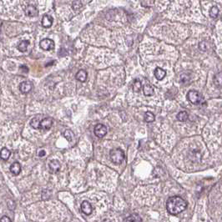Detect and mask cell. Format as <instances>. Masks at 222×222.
I'll list each match as a JSON object with an SVG mask.
<instances>
[{
  "label": "cell",
  "instance_id": "1",
  "mask_svg": "<svg viewBox=\"0 0 222 222\" xmlns=\"http://www.w3.org/2000/svg\"><path fill=\"white\" fill-rule=\"evenodd\" d=\"M186 208H187V202L181 197L172 196L168 199L166 209L170 215H176L178 214L183 212Z\"/></svg>",
  "mask_w": 222,
  "mask_h": 222
},
{
  "label": "cell",
  "instance_id": "2",
  "mask_svg": "<svg viewBox=\"0 0 222 222\" xmlns=\"http://www.w3.org/2000/svg\"><path fill=\"white\" fill-rule=\"evenodd\" d=\"M110 159L115 164H120L124 159V153L121 149H114L109 153Z\"/></svg>",
  "mask_w": 222,
  "mask_h": 222
},
{
  "label": "cell",
  "instance_id": "3",
  "mask_svg": "<svg viewBox=\"0 0 222 222\" xmlns=\"http://www.w3.org/2000/svg\"><path fill=\"white\" fill-rule=\"evenodd\" d=\"M187 100L193 104H199L203 101V97L198 91L190 90L187 94Z\"/></svg>",
  "mask_w": 222,
  "mask_h": 222
},
{
  "label": "cell",
  "instance_id": "4",
  "mask_svg": "<svg viewBox=\"0 0 222 222\" xmlns=\"http://www.w3.org/2000/svg\"><path fill=\"white\" fill-rule=\"evenodd\" d=\"M39 46L42 49L49 51V50H52L55 49V42L50 39H44L43 40L40 41L39 43Z\"/></svg>",
  "mask_w": 222,
  "mask_h": 222
},
{
  "label": "cell",
  "instance_id": "5",
  "mask_svg": "<svg viewBox=\"0 0 222 222\" xmlns=\"http://www.w3.org/2000/svg\"><path fill=\"white\" fill-rule=\"evenodd\" d=\"M54 120L51 117H46V118L41 119L39 122V130H48L53 125Z\"/></svg>",
  "mask_w": 222,
  "mask_h": 222
},
{
  "label": "cell",
  "instance_id": "6",
  "mask_svg": "<svg viewBox=\"0 0 222 222\" xmlns=\"http://www.w3.org/2000/svg\"><path fill=\"white\" fill-rule=\"evenodd\" d=\"M107 132H108V129L104 124H98L95 127V135L98 138H103L104 136L106 135Z\"/></svg>",
  "mask_w": 222,
  "mask_h": 222
},
{
  "label": "cell",
  "instance_id": "7",
  "mask_svg": "<svg viewBox=\"0 0 222 222\" xmlns=\"http://www.w3.org/2000/svg\"><path fill=\"white\" fill-rule=\"evenodd\" d=\"M60 168H61V164L59 163V160H57V159H52L49 164V172L51 174L58 173Z\"/></svg>",
  "mask_w": 222,
  "mask_h": 222
},
{
  "label": "cell",
  "instance_id": "8",
  "mask_svg": "<svg viewBox=\"0 0 222 222\" xmlns=\"http://www.w3.org/2000/svg\"><path fill=\"white\" fill-rule=\"evenodd\" d=\"M33 85L29 81H23L19 84V90L22 94H28L31 91Z\"/></svg>",
  "mask_w": 222,
  "mask_h": 222
},
{
  "label": "cell",
  "instance_id": "9",
  "mask_svg": "<svg viewBox=\"0 0 222 222\" xmlns=\"http://www.w3.org/2000/svg\"><path fill=\"white\" fill-rule=\"evenodd\" d=\"M81 210L85 215H90L92 213V211H93V207H92V205L89 201L84 200V201H83V203L81 204Z\"/></svg>",
  "mask_w": 222,
  "mask_h": 222
},
{
  "label": "cell",
  "instance_id": "10",
  "mask_svg": "<svg viewBox=\"0 0 222 222\" xmlns=\"http://www.w3.org/2000/svg\"><path fill=\"white\" fill-rule=\"evenodd\" d=\"M53 21H54V18L50 15L45 14L42 18V26L44 28H50L53 24Z\"/></svg>",
  "mask_w": 222,
  "mask_h": 222
},
{
  "label": "cell",
  "instance_id": "11",
  "mask_svg": "<svg viewBox=\"0 0 222 222\" xmlns=\"http://www.w3.org/2000/svg\"><path fill=\"white\" fill-rule=\"evenodd\" d=\"M38 13H39L38 9L33 5H28V6H27V8L25 9V14L29 17H36L38 15Z\"/></svg>",
  "mask_w": 222,
  "mask_h": 222
},
{
  "label": "cell",
  "instance_id": "12",
  "mask_svg": "<svg viewBox=\"0 0 222 222\" xmlns=\"http://www.w3.org/2000/svg\"><path fill=\"white\" fill-rule=\"evenodd\" d=\"M10 172L12 173L14 175H18L20 172H21V165L18 162H14L11 165H10Z\"/></svg>",
  "mask_w": 222,
  "mask_h": 222
},
{
  "label": "cell",
  "instance_id": "13",
  "mask_svg": "<svg viewBox=\"0 0 222 222\" xmlns=\"http://www.w3.org/2000/svg\"><path fill=\"white\" fill-rule=\"evenodd\" d=\"M166 75V71L164 70L163 68H156L154 70V76L156 78V79L158 80H162L165 77Z\"/></svg>",
  "mask_w": 222,
  "mask_h": 222
},
{
  "label": "cell",
  "instance_id": "14",
  "mask_svg": "<svg viewBox=\"0 0 222 222\" xmlns=\"http://www.w3.org/2000/svg\"><path fill=\"white\" fill-rule=\"evenodd\" d=\"M41 115H37L32 119L30 121V126L35 130H39V122L41 120Z\"/></svg>",
  "mask_w": 222,
  "mask_h": 222
},
{
  "label": "cell",
  "instance_id": "15",
  "mask_svg": "<svg viewBox=\"0 0 222 222\" xmlns=\"http://www.w3.org/2000/svg\"><path fill=\"white\" fill-rule=\"evenodd\" d=\"M143 92H144V95L145 96H151V95H154V90H153V88L148 83H146L145 85H144V87H143Z\"/></svg>",
  "mask_w": 222,
  "mask_h": 222
},
{
  "label": "cell",
  "instance_id": "16",
  "mask_svg": "<svg viewBox=\"0 0 222 222\" xmlns=\"http://www.w3.org/2000/svg\"><path fill=\"white\" fill-rule=\"evenodd\" d=\"M87 76H88L87 72L85 71V70H84V69L79 70V71L76 74V79H77L79 81H80V82L86 81Z\"/></svg>",
  "mask_w": 222,
  "mask_h": 222
},
{
  "label": "cell",
  "instance_id": "17",
  "mask_svg": "<svg viewBox=\"0 0 222 222\" xmlns=\"http://www.w3.org/2000/svg\"><path fill=\"white\" fill-rule=\"evenodd\" d=\"M11 152L8 148H3L0 151V158L4 160H8L10 157Z\"/></svg>",
  "mask_w": 222,
  "mask_h": 222
},
{
  "label": "cell",
  "instance_id": "18",
  "mask_svg": "<svg viewBox=\"0 0 222 222\" xmlns=\"http://www.w3.org/2000/svg\"><path fill=\"white\" fill-rule=\"evenodd\" d=\"M29 45V41L28 40H23L21 41L18 45V49L20 51V52H26L28 49V47Z\"/></svg>",
  "mask_w": 222,
  "mask_h": 222
},
{
  "label": "cell",
  "instance_id": "19",
  "mask_svg": "<svg viewBox=\"0 0 222 222\" xmlns=\"http://www.w3.org/2000/svg\"><path fill=\"white\" fill-rule=\"evenodd\" d=\"M176 118L181 122H186V120L188 119V118H189V114L186 111H181V112H180V113L177 114Z\"/></svg>",
  "mask_w": 222,
  "mask_h": 222
},
{
  "label": "cell",
  "instance_id": "20",
  "mask_svg": "<svg viewBox=\"0 0 222 222\" xmlns=\"http://www.w3.org/2000/svg\"><path fill=\"white\" fill-rule=\"evenodd\" d=\"M63 136H64V138L67 140L69 142H72L74 140V132L72 130H66L65 131L63 132Z\"/></svg>",
  "mask_w": 222,
  "mask_h": 222
},
{
  "label": "cell",
  "instance_id": "21",
  "mask_svg": "<svg viewBox=\"0 0 222 222\" xmlns=\"http://www.w3.org/2000/svg\"><path fill=\"white\" fill-rule=\"evenodd\" d=\"M124 221H130V222H140L142 221V219H141L139 215L137 214H133L131 215H130L129 217H127L126 219L124 220Z\"/></svg>",
  "mask_w": 222,
  "mask_h": 222
},
{
  "label": "cell",
  "instance_id": "22",
  "mask_svg": "<svg viewBox=\"0 0 222 222\" xmlns=\"http://www.w3.org/2000/svg\"><path fill=\"white\" fill-rule=\"evenodd\" d=\"M154 119H155V117H154V114L152 112H146L145 114V121L147 123H151L154 122Z\"/></svg>",
  "mask_w": 222,
  "mask_h": 222
},
{
  "label": "cell",
  "instance_id": "23",
  "mask_svg": "<svg viewBox=\"0 0 222 222\" xmlns=\"http://www.w3.org/2000/svg\"><path fill=\"white\" fill-rule=\"evenodd\" d=\"M141 88H142V84H141L140 81L139 79L135 80L134 84H133V90H134V92L139 93L141 90Z\"/></svg>",
  "mask_w": 222,
  "mask_h": 222
},
{
  "label": "cell",
  "instance_id": "24",
  "mask_svg": "<svg viewBox=\"0 0 222 222\" xmlns=\"http://www.w3.org/2000/svg\"><path fill=\"white\" fill-rule=\"evenodd\" d=\"M218 14H219V9H218V8L216 6H214V7H212V8L210 9V16L211 18H217Z\"/></svg>",
  "mask_w": 222,
  "mask_h": 222
},
{
  "label": "cell",
  "instance_id": "25",
  "mask_svg": "<svg viewBox=\"0 0 222 222\" xmlns=\"http://www.w3.org/2000/svg\"><path fill=\"white\" fill-rule=\"evenodd\" d=\"M214 82L215 84V85L218 87H221V73L220 72L218 74H216L215 78H214Z\"/></svg>",
  "mask_w": 222,
  "mask_h": 222
},
{
  "label": "cell",
  "instance_id": "26",
  "mask_svg": "<svg viewBox=\"0 0 222 222\" xmlns=\"http://www.w3.org/2000/svg\"><path fill=\"white\" fill-rule=\"evenodd\" d=\"M72 7L74 10H77V9H80L82 7L81 1H80V0H75V1H74V2H73Z\"/></svg>",
  "mask_w": 222,
  "mask_h": 222
},
{
  "label": "cell",
  "instance_id": "27",
  "mask_svg": "<svg viewBox=\"0 0 222 222\" xmlns=\"http://www.w3.org/2000/svg\"><path fill=\"white\" fill-rule=\"evenodd\" d=\"M0 221H1V222H4V221L11 222L12 221H11V220H10V219H9L8 216H3V217L0 219Z\"/></svg>",
  "mask_w": 222,
  "mask_h": 222
},
{
  "label": "cell",
  "instance_id": "28",
  "mask_svg": "<svg viewBox=\"0 0 222 222\" xmlns=\"http://www.w3.org/2000/svg\"><path fill=\"white\" fill-rule=\"evenodd\" d=\"M46 154V152L44 150H41L39 152V157H44Z\"/></svg>",
  "mask_w": 222,
  "mask_h": 222
}]
</instances>
